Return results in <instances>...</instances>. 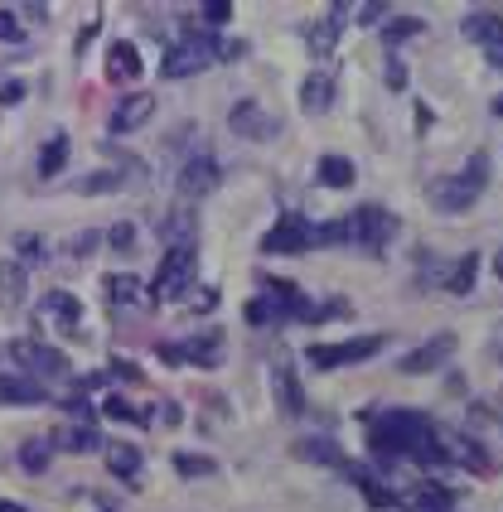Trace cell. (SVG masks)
<instances>
[{
    "label": "cell",
    "mask_w": 503,
    "mask_h": 512,
    "mask_svg": "<svg viewBox=\"0 0 503 512\" xmlns=\"http://www.w3.org/2000/svg\"><path fill=\"white\" fill-rule=\"evenodd\" d=\"M25 101V82H0V107H15Z\"/></svg>",
    "instance_id": "48"
},
{
    "label": "cell",
    "mask_w": 503,
    "mask_h": 512,
    "mask_svg": "<svg viewBox=\"0 0 503 512\" xmlns=\"http://www.w3.org/2000/svg\"><path fill=\"white\" fill-rule=\"evenodd\" d=\"M257 247H262L266 256H300V251L315 247V223H305L300 213H281L276 223L262 232Z\"/></svg>",
    "instance_id": "7"
},
{
    "label": "cell",
    "mask_w": 503,
    "mask_h": 512,
    "mask_svg": "<svg viewBox=\"0 0 503 512\" xmlns=\"http://www.w3.org/2000/svg\"><path fill=\"white\" fill-rule=\"evenodd\" d=\"M329 107H334V78L325 73V68H315V73H305V82H300V112L325 116Z\"/></svg>",
    "instance_id": "20"
},
{
    "label": "cell",
    "mask_w": 503,
    "mask_h": 512,
    "mask_svg": "<svg viewBox=\"0 0 503 512\" xmlns=\"http://www.w3.org/2000/svg\"><path fill=\"white\" fill-rule=\"evenodd\" d=\"M102 295L112 310H141V304H150V285L131 271H112V276H102Z\"/></svg>",
    "instance_id": "14"
},
{
    "label": "cell",
    "mask_w": 503,
    "mask_h": 512,
    "mask_svg": "<svg viewBox=\"0 0 503 512\" xmlns=\"http://www.w3.org/2000/svg\"><path fill=\"white\" fill-rule=\"evenodd\" d=\"M228 126H232V135H242V141H276V131H281L276 116L252 97H242L238 107L228 112Z\"/></svg>",
    "instance_id": "11"
},
{
    "label": "cell",
    "mask_w": 503,
    "mask_h": 512,
    "mask_svg": "<svg viewBox=\"0 0 503 512\" xmlns=\"http://www.w3.org/2000/svg\"><path fill=\"white\" fill-rule=\"evenodd\" d=\"M0 512H25L20 503H10V498H0Z\"/></svg>",
    "instance_id": "52"
},
{
    "label": "cell",
    "mask_w": 503,
    "mask_h": 512,
    "mask_svg": "<svg viewBox=\"0 0 503 512\" xmlns=\"http://www.w3.org/2000/svg\"><path fill=\"white\" fill-rule=\"evenodd\" d=\"M25 295H29V266L20 256H5V261H0V300L20 304Z\"/></svg>",
    "instance_id": "28"
},
{
    "label": "cell",
    "mask_w": 503,
    "mask_h": 512,
    "mask_svg": "<svg viewBox=\"0 0 503 512\" xmlns=\"http://www.w3.org/2000/svg\"><path fill=\"white\" fill-rule=\"evenodd\" d=\"M218 300H223V295H218V285H204V281H198V285L189 290V295H184V304H189L194 315H213V310H218Z\"/></svg>",
    "instance_id": "37"
},
{
    "label": "cell",
    "mask_w": 503,
    "mask_h": 512,
    "mask_svg": "<svg viewBox=\"0 0 503 512\" xmlns=\"http://www.w3.org/2000/svg\"><path fill=\"white\" fill-rule=\"evenodd\" d=\"M489 353L498 357V363H503V338H494V344H489Z\"/></svg>",
    "instance_id": "53"
},
{
    "label": "cell",
    "mask_w": 503,
    "mask_h": 512,
    "mask_svg": "<svg viewBox=\"0 0 503 512\" xmlns=\"http://www.w3.org/2000/svg\"><path fill=\"white\" fill-rule=\"evenodd\" d=\"M48 391L44 382L25 378V372H10V378H0V406H44Z\"/></svg>",
    "instance_id": "23"
},
{
    "label": "cell",
    "mask_w": 503,
    "mask_h": 512,
    "mask_svg": "<svg viewBox=\"0 0 503 512\" xmlns=\"http://www.w3.org/2000/svg\"><path fill=\"white\" fill-rule=\"evenodd\" d=\"M48 440H54L59 454H97V445H102L97 425H63V431H54Z\"/></svg>",
    "instance_id": "27"
},
{
    "label": "cell",
    "mask_w": 503,
    "mask_h": 512,
    "mask_svg": "<svg viewBox=\"0 0 503 512\" xmlns=\"http://www.w3.org/2000/svg\"><path fill=\"white\" fill-rule=\"evenodd\" d=\"M102 242H107L116 256H131V251H136V223H126V218H122V223H112Z\"/></svg>",
    "instance_id": "36"
},
{
    "label": "cell",
    "mask_w": 503,
    "mask_h": 512,
    "mask_svg": "<svg viewBox=\"0 0 503 512\" xmlns=\"http://www.w3.org/2000/svg\"><path fill=\"white\" fill-rule=\"evenodd\" d=\"M0 44H15V48L25 44V25L15 10H0Z\"/></svg>",
    "instance_id": "40"
},
{
    "label": "cell",
    "mask_w": 503,
    "mask_h": 512,
    "mask_svg": "<svg viewBox=\"0 0 503 512\" xmlns=\"http://www.w3.org/2000/svg\"><path fill=\"white\" fill-rule=\"evenodd\" d=\"M382 78H388L392 92H407L412 73H407V63H401V54H388V63H382Z\"/></svg>",
    "instance_id": "39"
},
{
    "label": "cell",
    "mask_w": 503,
    "mask_h": 512,
    "mask_svg": "<svg viewBox=\"0 0 503 512\" xmlns=\"http://www.w3.org/2000/svg\"><path fill=\"white\" fill-rule=\"evenodd\" d=\"M69 155H73L69 131H54V135L44 141L39 160H35V175H39V179H59V175H63V165H69Z\"/></svg>",
    "instance_id": "25"
},
{
    "label": "cell",
    "mask_w": 503,
    "mask_h": 512,
    "mask_svg": "<svg viewBox=\"0 0 503 512\" xmlns=\"http://www.w3.org/2000/svg\"><path fill=\"white\" fill-rule=\"evenodd\" d=\"M315 179L325 184V189H354V179H359V169L348 155H325L320 169H315Z\"/></svg>",
    "instance_id": "29"
},
{
    "label": "cell",
    "mask_w": 503,
    "mask_h": 512,
    "mask_svg": "<svg viewBox=\"0 0 503 512\" xmlns=\"http://www.w3.org/2000/svg\"><path fill=\"white\" fill-rule=\"evenodd\" d=\"M5 353H10V363L20 368L25 378H35V382H44V378H73L69 357H63L59 348L39 344V338H10Z\"/></svg>",
    "instance_id": "6"
},
{
    "label": "cell",
    "mask_w": 503,
    "mask_h": 512,
    "mask_svg": "<svg viewBox=\"0 0 503 512\" xmlns=\"http://www.w3.org/2000/svg\"><path fill=\"white\" fill-rule=\"evenodd\" d=\"M155 416H160L165 425H179V421H184V411H179V406H175V401H165V406H160V411H155Z\"/></svg>",
    "instance_id": "49"
},
{
    "label": "cell",
    "mask_w": 503,
    "mask_h": 512,
    "mask_svg": "<svg viewBox=\"0 0 503 512\" xmlns=\"http://www.w3.org/2000/svg\"><path fill=\"white\" fill-rule=\"evenodd\" d=\"M150 116H155V92H126V97L112 107L107 131H112V135H131V131H141Z\"/></svg>",
    "instance_id": "12"
},
{
    "label": "cell",
    "mask_w": 503,
    "mask_h": 512,
    "mask_svg": "<svg viewBox=\"0 0 503 512\" xmlns=\"http://www.w3.org/2000/svg\"><path fill=\"white\" fill-rule=\"evenodd\" d=\"M484 189H489V150H475L460 175L431 184V208L435 213H469Z\"/></svg>",
    "instance_id": "1"
},
{
    "label": "cell",
    "mask_w": 503,
    "mask_h": 512,
    "mask_svg": "<svg viewBox=\"0 0 503 512\" xmlns=\"http://www.w3.org/2000/svg\"><path fill=\"white\" fill-rule=\"evenodd\" d=\"M354 10H359L354 20L368 29V25H388V10H392V5H388V0H368V5H354Z\"/></svg>",
    "instance_id": "42"
},
{
    "label": "cell",
    "mask_w": 503,
    "mask_h": 512,
    "mask_svg": "<svg viewBox=\"0 0 503 512\" xmlns=\"http://www.w3.org/2000/svg\"><path fill=\"white\" fill-rule=\"evenodd\" d=\"M160 242L165 247H198V213H194V203H179L175 213H165L160 218Z\"/></svg>",
    "instance_id": "18"
},
{
    "label": "cell",
    "mask_w": 503,
    "mask_h": 512,
    "mask_svg": "<svg viewBox=\"0 0 503 512\" xmlns=\"http://www.w3.org/2000/svg\"><path fill=\"white\" fill-rule=\"evenodd\" d=\"M475 276H479V251H465L460 261L450 266L445 290H450V295H469V290H475Z\"/></svg>",
    "instance_id": "32"
},
{
    "label": "cell",
    "mask_w": 503,
    "mask_h": 512,
    "mask_svg": "<svg viewBox=\"0 0 503 512\" xmlns=\"http://www.w3.org/2000/svg\"><path fill=\"white\" fill-rule=\"evenodd\" d=\"M455 348H460V338L450 334V329H445V334H431L426 344H416L407 357H401L397 372H407V378H426V372H441L450 357H455Z\"/></svg>",
    "instance_id": "10"
},
{
    "label": "cell",
    "mask_w": 503,
    "mask_h": 512,
    "mask_svg": "<svg viewBox=\"0 0 503 512\" xmlns=\"http://www.w3.org/2000/svg\"><path fill=\"white\" fill-rule=\"evenodd\" d=\"M198 285V247H175L160 256V271L150 281V304H175Z\"/></svg>",
    "instance_id": "4"
},
{
    "label": "cell",
    "mask_w": 503,
    "mask_h": 512,
    "mask_svg": "<svg viewBox=\"0 0 503 512\" xmlns=\"http://www.w3.org/2000/svg\"><path fill=\"white\" fill-rule=\"evenodd\" d=\"M170 464H175V474H184V479H213V474H218V459H209V454H189V450H175Z\"/></svg>",
    "instance_id": "33"
},
{
    "label": "cell",
    "mask_w": 503,
    "mask_h": 512,
    "mask_svg": "<svg viewBox=\"0 0 503 512\" xmlns=\"http://www.w3.org/2000/svg\"><path fill=\"white\" fill-rule=\"evenodd\" d=\"M242 319L252 324V329H272V324H281V319H291V304H281L276 295H252L247 304H242Z\"/></svg>",
    "instance_id": "26"
},
{
    "label": "cell",
    "mask_w": 503,
    "mask_h": 512,
    "mask_svg": "<svg viewBox=\"0 0 503 512\" xmlns=\"http://www.w3.org/2000/svg\"><path fill=\"white\" fill-rule=\"evenodd\" d=\"M494 276H498V281H503V247H498V251H494Z\"/></svg>",
    "instance_id": "51"
},
{
    "label": "cell",
    "mask_w": 503,
    "mask_h": 512,
    "mask_svg": "<svg viewBox=\"0 0 503 512\" xmlns=\"http://www.w3.org/2000/svg\"><path fill=\"white\" fill-rule=\"evenodd\" d=\"M15 256H25V261H44L48 247H44L39 232H20V237H15Z\"/></svg>",
    "instance_id": "38"
},
{
    "label": "cell",
    "mask_w": 503,
    "mask_h": 512,
    "mask_svg": "<svg viewBox=\"0 0 503 512\" xmlns=\"http://www.w3.org/2000/svg\"><path fill=\"white\" fill-rule=\"evenodd\" d=\"M416 34H426L422 15H388V25H382V44H388V54H397V48L407 39H416Z\"/></svg>",
    "instance_id": "30"
},
{
    "label": "cell",
    "mask_w": 503,
    "mask_h": 512,
    "mask_svg": "<svg viewBox=\"0 0 503 512\" xmlns=\"http://www.w3.org/2000/svg\"><path fill=\"white\" fill-rule=\"evenodd\" d=\"M107 372H112V378H122V382H136V387H141V368H136V363H126V357H112V368H107Z\"/></svg>",
    "instance_id": "47"
},
{
    "label": "cell",
    "mask_w": 503,
    "mask_h": 512,
    "mask_svg": "<svg viewBox=\"0 0 503 512\" xmlns=\"http://www.w3.org/2000/svg\"><path fill=\"white\" fill-rule=\"evenodd\" d=\"M344 228H348V242H354L359 251L382 256L401 237V218L392 208H382V203H359V208L344 218Z\"/></svg>",
    "instance_id": "2"
},
{
    "label": "cell",
    "mask_w": 503,
    "mask_h": 512,
    "mask_svg": "<svg viewBox=\"0 0 503 512\" xmlns=\"http://www.w3.org/2000/svg\"><path fill=\"white\" fill-rule=\"evenodd\" d=\"M122 184H126L122 169H97V175H82L73 189H78V194H116Z\"/></svg>",
    "instance_id": "35"
},
{
    "label": "cell",
    "mask_w": 503,
    "mask_h": 512,
    "mask_svg": "<svg viewBox=\"0 0 503 512\" xmlns=\"http://www.w3.org/2000/svg\"><path fill=\"white\" fill-rule=\"evenodd\" d=\"M102 459H107V474H116V479L136 484L141 469H145V454L136 445H126V440H112V445H102Z\"/></svg>",
    "instance_id": "22"
},
{
    "label": "cell",
    "mask_w": 503,
    "mask_h": 512,
    "mask_svg": "<svg viewBox=\"0 0 503 512\" xmlns=\"http://www.w3.org/2000/svg\"><path fill=\"white\" fill-rule=\"evenodd\" d=\"M373 512H412L407 503H401V507H373Z\"/></svg>",
    "instance_id": "55"
},
{
    "label": "cell",
    "mask_w": 503,
    "mask_h": 512,
    "mask_svg": "<svg viewBox=\"0 0 503 512\" xmlns=\"http://www.w3.org/2000/svg\"><path fill=\"white\" fill-rule=\"evenodd\" d=\"M460 34L469 44H479V48H494V44H503V15L475 10V15H465V20H460Z\"/></svg>",
    "instance_id": "24"
},
{
    "label": "cell",
    "mask_w": 503,
    "mask_h": 512,
    "mask_svg": "<svg viewBox=\"0 0 503 512\" xmlns=\"http://www.w3.org/2000/svg\"><path fill=\"white\" fill-rule=\"evenodd\" d=\"M63 411H69L78 425H92V421H97V406H92L88 397H63Z\"/></svg>",
    "instance_id": "44"
},
{
    "label": "cell",
    "mask_w": 503,
    "mask_h": 512,
    "mask_svg": "<svg viewBox=\"0 0 503 512\" xmlns=\"http://www.w3.org/2000/svg\"><path fill=\"white\" fill-rule=\"evenodd\" d=\"M348 10H354L348 0H334V5L320 15V20L305 25V44H310V54H315V59H325L329 48L339 44V29H344V15H348Z\"/></svg>",
    "instance_id": "15"
},
{
    "label": "cell",
    "mask_w": 503,
    "mask_h": 512,
    "mask_svg": "<svg viewBox=\"0 0 503 512\" xmlns=\"http://www.w3.org/2000/svg\"><path fill=\"white\" fill-rule=\"evenodd\" d=\"M102 416H107V421H126V425H150V421H155L145 406H131L126 397H107V401H102Z\"/></svg>",
    "instance_id": "34"
},
{
    "label": "cell",
    "mask_w": 503,
    "mask_h": 512,
    "mask_svg": "<svg viewBox=\"0 0 503 512\" xmlns=\"http://www.w3.org/2000/svg\"><path fill=\"white\" fill-rule=\"evenodd\" d=\"M388 348V334H359V338H344V344H310L305 363L315 372H334V368H354V363H368V357H378Z\"/></svg>",
    "instance_id": "5"
},
{
    "label": "cell",
    "mask_w": 503,
    "mask_h": 512,
    "mask_svg": "<svg viewBox=\"0 0 503 512\" xmlns=\"http://www.w3.org/2000/svg\"><path fill=\"white\" fill-rule=\"evenodd\" d=\"M198 15H204V25H228L232 20V0H204V5H198Z\"/></svg>",
    "instance_id": "43"
},
{
    "label": "cell",
    "mask_w": 503,
    "mask_h": 512,
    "mask_svg": "<svg viewBox=\"0 0 503 512\" xmlns=\"http://www.w3.org/2000/svg\"><path fill=\"white\" fill-rule=\"evenodd\" d=\"M97 512H112V507H97Z\"/></svg>",
    "instance_id": "56"
},
{
    "label": "cell",
    "mask_w": 503,
    "mask_h": 512,
    "mask_svg": "<svg viewBox=\"0 0 503 512\" xmlns=\"http://www.w3.org/2000/svg\"><path fill=\"white\" fill-rule=\"evenodd\" d=\"M48 459H54V440L48 435H29L20 445V469L25 474H48Z\"/></svg>",
    "instance_id": "31"
},
{
    "label": "cell",
    "mask_w": 503,
    "mask_h": 512,
    "mask_svg": "<svg viewBox=\"0 0 503 512\" xmlns=\"http://www.w3.org/2000/svg\"><path fill=\"white\" fill-rule=\"evenodd\" d=\"M218 179H223V169H218V160L209 155V150H198V155H189L179 165V175H175V194L184 203H198V198H209L218 189Z\"/></svg>",
    "instance_id": "8"
},
{
    "label": "cell",
    "mask_w": 503,
    "mask_h": 512,
    "mask_svg": "<svg viewBox=\"0 0 503 512\" xmlns=\"http://www.w3.org/2000/svg\"><path fill=\"white\" fill-rule=\"evenodd\" d=\"M39 319L63 324V329H78V319H82V300L73 295V290H48V295L39 300Z\"/></svg>",
    "instance_id": "21"
},
{
    "label": "cell",
    "mask_w": 503,
    "mask_h": 512,
    "mask_svg": "<svg viewBox=\"0 0 503 512\" xmlns=\"http://www.w3.org/2000/svg\"><path fill=\"white\" fill-rule=\"evenodd\" d=\"M348 228L344 223H315V247H344Z\"/></svg>",
    "instance_id": "41"
},
{
    "label": "cell",
    "mask_w": 503,
    "mask_h": 512,
    "mask_svg": "<svg viewBox=\"0 0 503 512\" xmlns=\"http://www.w3.org/2000/svg\"><path fill=\"white\" fill-rule=\"evenodd\" d=\"M107 382H112V372H82V378H73L78 391H107Z\"/></svg>",
    "instance_id": "46"
},
{
    "label": "cell",
    "mask_w": 503,
    "mask_h": 512,
    "mask_svg": "<svg viewBox=\"0 0 503 512\" xmlns=\"http://www.w3.org/2000/svg\"><path fill=\"white\" fill-rule=\"evenodd\" d=\"M435 440H441V450H445V464H455V469H465V474H489V450H484L479 435L435 425Z\"/></svg>",
    "instance_id": "9"
},
{
    "label": "cell",
    "mask_w": 503,
    "mask_h": 512,
    "mask_svg": "<svg viewBox=\"0 0 503 512\" xmlns=\"http://www.w3.org/2000/svg\"><path fill=\"white\" fill-rule=\"evenodd\" d=\"M179 353H184V363H194V368H218L223 363V329H204V334H194V338H179Z\"/></svg>",
    "instance_id": "19"
},
{
    "label": "cell",
    "mask_w": 503,
    "mask_h": 512,
    "mask_svg": "<svg viewBox=\"0 0 503 512\" xmlns=\"http://www.w3.org/2000/svg\"><path fill=\"white\" fill-rule=\"evenodd\" d=\"M141 73H145L141 48L131 39H116L107 48V82H116V88H141Z\"/></svg>",
    "instance_id": "13"
},
{
    "label": "cell",
    "mask_w": 503,
    "mask_h": 512,
    "mask_svg": "<svg viewBox=\"0 0 503 512\" xmlns=\"http://www.w3.org/2000/svg\"><path fill=\"white\" fill-rule=\"evenodd\" d=\"M484 59H489L494 68H503V44H494V48H484Z\"/></svg>",
    "instance_id": "50"
},
{
    "label": "cell",
    "mask_w": 503,
    "mask_h": 512,
    "mask_svg": "<svg viewBox=\"0 0 503 512\" xmlns=\"http://www.w3.org/2000/svg\"><path fill=\"white\" fill-rule=\"evenodd\" d=\"M494 116H498V122H503V92L494 97Z\"/></svg>",
    "instance_id": "54"
},
{
    "label": "cell",
    "mask_w": 503,
    "mask_h": 512,
    "mask_svg": "<svg viewBox=\"0 0 503 512\" xmlns=\"http://www.w3.org/2000/svg\"><path fill=\"white\" fill-rule=\"evenodd\" d=\"M272 391H276V411L281 416L305 411V391H300V378H295L291 357H276V363H272Z\"/></svg>",
    "instance_id": "16"
},
{
    "label": "cell",
    "mask_w": 503,
    "mask_h": 512,
    "mask_svg": "<svg viewBox=\"0 0 503 512\" xmlns=\"http://www.w3.org/2000/svg\"><path fill=\"white\" fill-rule=\"evenodd\" d=\"M223 48H228V44H218V34L194 29V34H184L179 44L165 48L160 73H165V78H194V73H209L213 63H223Z\"/></svg>",
    "instance_id": "3"
},
{
    "label": "cell",
    "mask_w": 503,
    "mask_h": 512,
    "mask_svg": "<svg viewBox=\"0 0 503 512\" xmlns=\"http://www.w3.org/2000/svg\"><path fill=\"white\" fill-rule=\"evenodd\" d=\"M291 454L305 459V464H320V469H348V464H354V459L339 450V440H329V435H305V440H295Z\"/></svg>",
    "instance_id": "17"
},
{
    "label": "cell",
    "mask_w": 503,
    "mask_h": 512,
    "mask_svg": "<svg viewBox=\"0 0 503 512\" xmlns=\"http://www.w3.org/2000/svg\"><path fill=\"white\" fill-rule=\"evenodd\" d=\"M102 237H107V232L88 228V232H78V237H73V247H69V251H73V256H88V251H97V247H102Z\"/></svg>",
    "instance_id": "45"
}]
</instances>
